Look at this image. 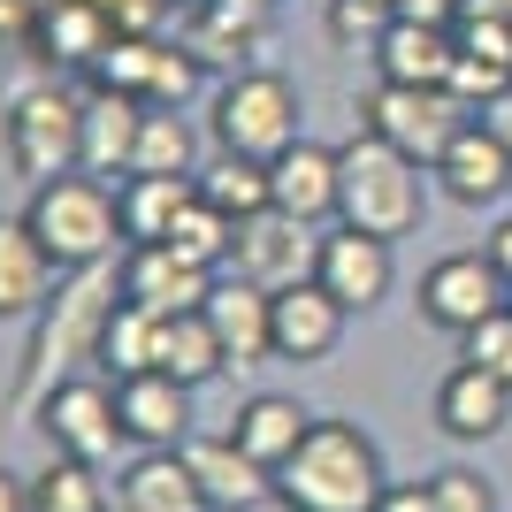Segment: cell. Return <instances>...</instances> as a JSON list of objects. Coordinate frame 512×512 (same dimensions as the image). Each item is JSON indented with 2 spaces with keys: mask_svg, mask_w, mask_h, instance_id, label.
<instances>
[{
  "mask_svg": "<svg viewBox=\"0 0 512 512\" xmlns=\"http://www.w3.org/2000/svg\"><path fill=\"white\" fill-rule=\"evenodd\" d=\"M184 467H192L207 512H253V505H268V497H276V474L260 467L253 451L230 436V428H222V436H192V444H184Z\"/></svg>",
  "mask_w": 512,
  "mask_h": 512,
  "instance_id": "14",
  "label": "cell"
},
{
  "mask_svg": "<svg viewBox=\"0 0 512 512\" xmlns=\"http://www.w3.org/2000/svg\"><path fill=\"white\" fill-rule=\"evenodd\" d=\"M268 192H276V207H283V214H299V222L329 230V222H337V192H344L337 146H314V138L283 146L276 161H268Z\"/></svg>",
  "mask_w": 512,
  "mask_h": 512,
  "instance_id": "16",
  "label": "cell"
},
{
  "mask_svg": "<svg viewBox=\"0 0 512 512\" xmlns=\"http://www.w3.org/2000/svg\"><path fill=\"white\" fill-rule=\"evenodd\" d=\"M169 253H184L192 268H230V253H237V222L214 199H192V207L176 214V230L161 237Z\"/></svg>",
  "mask_w": 512,
  "mask_h": 512,
  "instance_id": "31",
  "label": "cell"
},
{
  "mask_svg": "<svg viewBox=\"0 0 512 512\" xmlns=\"http://www.w3.org/2000/svg\"><path fill=\"white\" fill-rule=\"evenodd\" d=\"M123 299V276L115 268H77V276L54 291V306L39 314V344H31V383H23L16 406L31 413L39 406V375L46 367H69V360H100V329Z\"/></svg>",
  "mask_w": 512,
  "mask_h": 512,
  "instance_id": "6",
  "label": "cell"
},
{
  "mask_svg": "<svg viewBox=\"0 0 512 512\" xmlns=\"http://www.w3.org/2000/svg\"><path fill=\"white\" fill-rule=\"evenodd\" d=\"M314 283L344 314H375L390 299V283H398V253H390V237H367L352 222H329L321 230V260H314Z\"/></svg>",
  "mask_w": 512,
  "mask_h": 512,
  "instance_id": "9",
  "label": "cell"
},
{
  "mask_svg": "<svg viewBox=\"0 0 512 512\" xmlns=\"http://www.w3.org/2000/svg\"><path fill=\"white\" fill-rule=\"evenodd\" d=\"M474 123H482V130H490V138H497V146L512 153V92H497V100L482 107V115H474Z\"/></svg>",
  "mask_w": 512,
  "mask_h": 512,
  "instance_id": "37",
  "label": "cell"
},
{
  "mask_svg": "<svg viewBox=\"0 0 512 512\" xmlns=\"http://www.w3.org/2000/svg\"><path fill=\"white\" fill-rule=\"evenodd\" d=\"M0 512H31V482L0 467Z\"/></svg>",
  "mask_w": 512,
  "mask_h": 512,
  "instance_id": "39",
  "label": "cell"
},
{
  "mask_svg": "<svg viewBox=\"0 0 512 512\" xmlns=\"http://www.w3.org/2000/svg\"><path fill=\"white\" fill-rule=\"evenodd\" d=\"M115 199H123V237L130 245H161V237L176 230V214L199 199V176H123Z\"/></svg>",
  "mask_w": 512,
  "mask_h": 512,
  "instance_id": "26",
  "label": "cell"
},
{
  "mask_svg": "<svg viewBox=\"0 0 512 512\" xmlns=\"http://www.w3.org/2000/svg\"><path fill=\"white\" fill-rule=\"evenodd\" d=\"M314 260H321V237H314V222H299V214L260 207L253 222H237V253H230V268H237V276H253L260 291L314 283Z\"/></svg>",
  "mask_w": 512,
  "mask_h": 512,
  "instance_id": "11",
  "label": "cell"
},
{
  "mask_svg": "<svg viewBox=\"0 0 512 512\" xmlns=\"http://www.w3.org/2000/svg\"><path fill=\"white\" fill-rule=\"evenodd\" d=\"M184 92H192V62H176V54H161V62H153V85H146V100H184Z\"/></svg>",
  "mask_w": 512,
  "mask_h": 512,
  "instance_id": "34",
  "label": "cell"
},
{
  "mask_svg": "<svg viewBox=\"0 0 512 512\" xmlns=\"http://www.w3.org/2000/svg\"><path fill=\"white\" fill-rule=\"evenodd\" d=\"M390 490L383 474V444L367 436L360 421H321L306 428V444L276 467V505L283 512H375Z\"/></svg>",
  "mask_w": 512,
  "mask_h": 512,
  "instance_id": "1",
  "label": "cell"
},
{
  "mask_svg": "<svg viewBox=\"0 0 512 512\" xmlns=\"http://www.w3.org/2000/svg\"><path fill=\"white\" fill-rule=\"evenodd\" d=\"M398 16H413V23H459V16H467V0H398Z\"/></svg>",
  "mask_w": 512,
  "mask_h": 512,
  "instance_id": "36",
  "label": "cell"
},
{
  "mask_svg": "<svg viewBox=\"0 0 512 512\" xmlns=\"http://www.w3.org/2000/svg\"><path fill=\"white\" fill-rule=\"evenodd\" d=\"M375 69H383V85H451V69H459V31H451V23L390 16L383 31H375Z\"/></svg>",
  "mask_w": 512,
  "mask_h": 512,
  "instance_id": "17",
  "label": "cell"
},
{
  "mask_svg": "<svg viewBox=\"0 0 512 512\" xmlns=\"http://www.w3.org/2000/svg\"><path fill=\"white\" fill-rule=\"evenodd\" d=\"M306 428H314V413L299 406V398H283V390H253V398H245V406L230 413V436L245 451H253L260 467L276 474L283 459H291V451L306 444Z\"/></svg>",
  "mask_w": 512,
  "mask_h": 512,
  "instance_id": "24",
  "label": "cell"
},
{
  "mask_svg": "<svg viewBox=\"0 0 512 512\" xmlns=\"http://www.w3.org/2000/svg\"><path fill=\"white\" fill-rule=\"evenodd\" d=\"M115 413H123V436L138 451H184L199 436L192 428V383H176V375H130L115 383Z\"/></svg>",
  "mask_w": 512,
  "mask_h": 512,
  "instance_id": "13",
  "label": "cell"
},
{
  "mask_svg": "<svg viewBox=\"0 0 512 512\" xmlns=\"http://www.w3.org/2000/svg\"><path fill=\"white\" fill-rule=\"evenodd\" d=\"M505 306H512V299H505Z\"/></svg>",
  "mask_w": 512,
  "mask_h": 512,
  "instance_id": "42",
  "label": "cell"
},
{
  "mask_svg": "<svg viewBox=\"0 0 512 512\" xmlns=\"http://www.w3.org/2000/svg\"><path fill=\"white\" fill-rule=\"evenodd\" d=\"M375 512H436V497H428V482H390Z\"/></svg>",
  "mask_w": 512,
  "mask_h": 512,
  "instance_id": "35",
  "label": "cell"
},
{
  "mask_svg": "<svg viewBox=\"0 0 512 512\" xmlns=\"http://www.w3.org/2000/svg\"><path fill=\"white\" fill-rule=\"evenodd\" d=\"M31 512H115V482L85 459L46 451V467L31 474Z\"/></svg>",
  "mask_w": 512,
  "mask_h": 512,
  "instance_id": "28",
  "label": "cell"
},
{
  "mask_svg": "<svg viewBox=\"0 0 512 512\" xmlns=\"http://www.w3.org/2000/svg\"><path fill=\"white\" fill-rule=\"evenodd\" d=\"M31 421H39L46 451L85 459V467H107L115 444H130V436H123V413H115V390H107L100 375H62V383L31 406Z\"/></svg>",
  "mask_w": 512,
  "mask_h": 512,
  "instance_id": "8",
  "label": "cell"
},
{
  "mask_svg": "<svg viewBox=\"0 0 512 512\" xmlns=\"http://www.w3.org/2000/svg\"><path fill=\"white\" fill-rule=\"evenodd\" d=\"M0 146H8L16 176H31V184L85 169V100L62 85H23L0 115Z\"/></svg>",
  "mask_w": 512,
  "mask_h": 512,
  "instance_id": "5",
  "label": "cell"
},
{
  "mask_svg": "<svg viewBox=\"0 0 512 512\" xmlns=\"http://www.w3.org/2000/svg\"><path fill=\"white\" fill-rule=\"evenodd\" d=\"M207 329L222 337V352H230V367H260V360H276V291H260L253 276H214L207 291Z\"/></svg>",
  "mask_w": 512,
  "mask_h": 512,
  "instance_id": "12",
  "label": "cell"
},
{
  "mask_svg": "<svg viewBox=\"0 0 512 512\" xmlns=\"http://www.w3.org/2000/svg\"><path fill=\"white\" fill-rule=\"evenodd\" d=\"M459 360L482 367V375H497V383L512 390V306H505V314H490V321H474L467 337H459Z\"/></svg>",
  "mask_w": 512,
  "mask_h": 512,
  "instance_id": "32",
  "label": "cell"
},
{
  "mask_svg": "<svg viewBox=\"0 0 512 512\" xmlns=\"http://www.w3.org/2000/svg\"><path fill=\"white\" fill-rule=\"evenodd\" d=\"M138 123H146V100L138 92H85V169L92 176H130L138 161Z\"/></svg>",
  "mask_w": 512,
  "mask_h": 512,
  "instance_id": "22",
  "label": "cell"
},
{
  "mask_svg": "<svg viewBox=\"0 0 512 512\" xmlns=\"http://www.w3.org/2000/svg\"><path fill=\"white\" fill-rule=\"evenodd\" d=\"M115 512H207L184 451H138L123 474H115Z\"/></svg>",
  "mask_w": 512,
  "mask_h": 512,
  "instance_id": "23",
  "label": "cell"
},
{
  "mask_svg": "<svg viewBox=\"0 0 512 512\" xmlns=\"http://www.w3.org/2000/svg\"><path fill=\"white\" fill-rule=\"evenodd\" d=\"M299 85L283 69H237L222 77L207 100V130H214V153H245V161H276L283 146H299Z\"/></svg>",
  "mask_w": 512,
  "mask_h": 512,
  "instance_id": "4",
  "label": "cell"
},
{
  "mask_svg": "<svg viewBox=\"0 0 512 512\" xmlns=\"http://www.w3.org/2000/svg\"><path fill=\"white\" fill-rule=\"evenodd\" d=\"M467 123H474V107L451 85H383V77H375V92L360 100V130H375L383 146H398L406 161H421V169H436L444 146Z\"/></svg>",
  "mask_w": 512,
  "mask_h": 512,
  "instance_id": "7",
  "label": "cell"
},
{
  "mask_svg": "<svg viewBox=\"0 0 512 512\" xmlns=\"http://www.w3.org/2000/svg\"><path fill=\"white\" fill-rule=\"evenodd\" d=\"M344 329H352V314H344L321 283H291V291H276V360L283 367H321L344 344Z\"/></svg>",
  "mask_w": 512,
  "mask_h": 512,
  "instance_id": "18",
  "label": "cell"
},
{
  "mask_svg": "<svg viewBox=\"0 0 512 512\" xmlns=\"http://www.w3.org/2000/svg\"><path fill=\"white\" fill-rule=\"evenodd\" d=\"M467 16H490V23H505V31H512V0H467Z\"/></svg>",
  "mask_w": 512,
  "mask_h": 512,
  "instance_id": "40",
  "label": "cell"
},
{
  "mask_svg": "<svg viewBox=\"0 0 512 512\" xmlns=\"http://www.w3.org/2000/svg\"><path fill=\"white\" fill-rule=\"evenodd\" d=\"M115 276H123V299L146 306V314H199L214 291V268H192L169 245H130Z\"/></svg>",
  "mask_w": 512,
  "mask_h": 512,
  "instance_id": "15",
  "label": "cell"
},
{
  "mask_svg": "<svg viewBox=\"0 0 512 512\" xmlns=\"http://www.w3.org/2000/svg\"><path fill=\"white\" fill-rule=\"evenodd\" d=\"M153 367L199 390V383H214V375H230V352H222V337L207 329V314H161V329H153Z\"/></svg>",
  "mask_w": 512,
  "mask_h": 512,
  "instance_id": "25",
  "label": "cell"
},
{
  "mask_svg": "<svg viewBox=\"0 0 512 512\" xmlns=\"http://www.w3.org/2000/svg\"><path fill=\"white\" fill-rule=\"evenodd\" d=\"M482 253H490V260H497V276L512 283V214H505V222H497L490 237H482Z\"/></svg>",
  "mask_w": 512,
  "mask_h": 512,
  "instance_id": "38",
  "label": "cell"
},
{
  "mask_svg": "<svg viewBox=\"0 0 512 512\" xmlns=\"http://www.w3.org/2000/svg\"><path fill=\"white\" fill-rule=\"evenodd\" d=\"M428 497H436V512H497V482L482 467H436Z\"/></svg>",
  "mask_w": 512,
  "mask_h": 512,
  "instance_id": "33",
  "label": "cell"
},
{
  "mask_svg": "<svg viewBox=\"0 0 512 512\" xmlns=\"http://www.w3.org/2000/svg\"><path fill=\"white\" fill-rule=\"evenodd\" d=\"M428 176H436V192H444L451 207H497V199H512V153L497 146L482 123L459 130Z\"/></svg>",
  "mask_w": 512,
  "mask_h": 512,
  "instance_id": "19",
  "label": "cell"
},
{
  "mask_svg": "<svg viewBox=\"0 0 512 512\" xmlns=\"http://www.w3.org/2000/svg\"><path fill=\"white\" fill-rule=\"evenodd\" d=\"M23 222H31V237L54 253L62 276H77V268H107L115 245H130V237H123V199H115V184L92 176V169H69V176L31 184Z\"/></svg>",
  "mask_w": 512,
  "mask_h": 512,
  "instance_id": "2",
  "label": "cell"
},
{
  "mask_svg": "<svg viewBox=\"0 0 512 512\" xmlns=\"http://www.w3.org/2000/svg\"><path fill=\"white\" fill-rule=\"evenodd\" d=\"M505 299H512V283L497 276L490 253H444L421 276V321L428 329H451V337H467L474 321L505 314Z\"/></svg>",
  "mask_w": 512,
  "mask_h": 512,
  "instance_id": "10",
  "label": "cell"
},
{
  "mask_svg": "<svg viewBox=\"0 0 512 512\" xmlns=\"http://www.w3.org/2000/svg\"><path fill=\"white\" fill-rule=\"evenodd\" d=\"M153 329H161V314H146V306L115 299V314H107L100 329V367L115 375V383H130V375H153Z\"/></svg>",
  "mask_w": 512,
  "mask_h": 512,
  "instance_id": "30",
  "label": "cell"
},
{
  "mask_svg": "<svg viewBox=\"0 0 512 512\" xmlns=\"http://www.w3.org/2000/svg\"><path fill=\"white\" fill-rule=\"evenodd\" d=\"M337 169H344V192H337V222H352V230L367 237H413L428 214V176L421 161H406L398 146H383L375 130H360V138H344L337 146Z\"/></svg>",
  "mask_w": 512,
  "mask_h": 512,
  "instance_id": "3",
  "label": "cell"
},
{
  "mask_svg": "<svg viewBox=\"0 0 512 512\" xmlns=\"http://www.w3.org/2000/svg\"><path fill=\"white\" fill-rule=\"evenodd\" d=\"M360 8H390V16H398V0H360Z\"/></svg>",
  "mask_w": 512,
  "mask_h": 512,
  "instance_id": "41",
  "label": "cell"
},
{
  "mask_svg": "<svg viewBox=\"0 0 512 512\" xmlns=\"http://www.w3.org/2000/svg\"><path fill=\"white\" fill-rule=\"evenodd\" d=\"M436 428H444L451 444H490V436L512 428V390L497 383V375L459 360L444 383H436Z\"/></svg>",
  "mask_w": 512,
  "mask_h": 512,
  "instance_id": "20",
  "label": "cell"
},
{
  "mask_svg": "<svg viewBox=\"0 0 512 512\" xmlns=\"http://www.w3.org/2000/svg\"><path fill=\"white\" fill-rule=\"evenodd\" d=\"M199 199H214V207L230 214V222H253L260 207H276V192H268V161H245V153H214L207 169H199Z\"/></svg>",
  "mask_w": 512,
  "mask_h": 512,
  "instance_id": "29",
  "label": "cell"
},
{
  "mask_svg": "<svg viewBox=\"0 0 512 512\" xmlns=\"http://www.w3.org/2000/svg\"><path fill=\"white\" fill-rule=\"evenodd\" d=\"M62 291V268L46 253L23 214H0V321L46 314V299Z\"/></svg>",
  "mask_w": 512,
  "mask_h": 512,
  "instance_id": "21",
  "label": "cell"
},
{
  "mask_svg": "<svg viewBox=\"0 0 512 512\" xmlns=\"http://www.w3.org/2000/svg\"><path fill=\"white\" fill-rule=\"evenodd\" d=\"M207 161H199V130L192 115H176V107L146 100V123H138V161H130V176H199Z\"/></svg>",
  "mask_w": 512,
  "mask_h": 512,
  "instance_id": "27",
  "label": "cell"
}]
</instances>
